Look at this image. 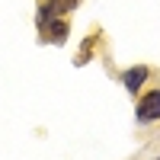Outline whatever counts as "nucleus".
Returning <instances> with one entry per match:
<instances>
[{
    "mask_svg": "<svg viewBox=\"0 0 160 160\" xmlns=\"http://www.w3.org/2000/svg\"><path fill=\"white\" fill-rule=\"evenodd\" d=\"M38 32H42V38H45V42L64 45V38H68L71 26H68V19H64V16H51V19H48V26H45V29H38Z\"/></svg>",
    "mask_w": 160,
    "mask_h": 160,
    "instance_id": "f03ea898",
    "label": "nucleus"
},
{
    "mask_svg": "<svg viewBox=\"0 0 160 160\" xmlns=\"http://www.w3.org/2000/svg\"><path fill=\"white\" fill-rule=\"evenodd\" d=\"M45 3H48V10L55 13V16H68V13L80 3V0H45Z\"/></svg>",
    "mask_w": 160,
    "mask_h": 160,
    "instance_id": "20e7f679",
    "label": "nucleus"
},
{
    "mask_svg": "<svg viewBox=\"0 0 160 160\" xmlns=\"http://www.w3.org/2000/svg\"><path fill=\"white\" fill-rule=\"evenodd\" d=\"M148 77H151V68L135 64V68H128V71L122 74V83H125L128 93H141V87H144V80H148Z\"/></svg>",
    "mask_w": 160,
    "mask_h": 160,
    "instance_id": "7ed1b4c3",
    "label": "nucleus"
},
{
    "mask_svg": "<svg viewBox=\"0 0 160 160\" xmlns=\"http://www.w3.org/2000/svg\"><path fill=\"white\" fill-rule=\"evenodd\" d=\"M135 118H138V125H151V122L160 118V87H157V90H148V93L138 99Z\"/></svg>",
    "mask_w": 160,
    "mask_h": 160,
    "instance_id": "f257e3e1",
    "label": "nucleus"
}]
</instances>
